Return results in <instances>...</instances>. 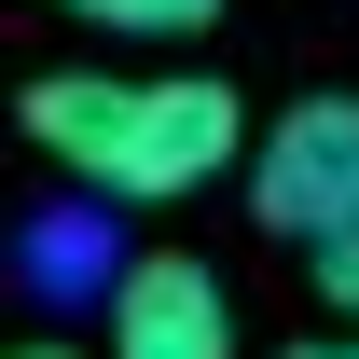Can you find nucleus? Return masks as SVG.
<instances>
[{
	"instance_id": "1",
	"label": "nucleus",
	"mask_w": 359,
	"mask_h": 359,
	"mask_svg": "<svg viewBox=\"0 0 359 359\" xmlns=\"http://www.w3.org/2000/svg\"><path fill=\"white\" fill-rule=\"evenodd\" d=\"M14 125L42 138L83 194H111V208L208 194V180L249 152V111H235V83H208V69H138V83L125 69H42Z\"/></svg>"
},
{
	"instance_id": "2",
	"label": "nucleus",
	"mask_w": 359,
	"mask_h": 359,
	"mask_svg": "<svg viewBox=\"0 0 359 359\" xmlns=\"http://www.w3.org/2000/svg\"><path fill=\"white\" fill-rule=\"evenodd\" d=\"M249 208H263V235H304V249L359 235V97H290L276 111L263 152H249Z\"/></svg>"
},
{
	"instance_id": "3",
	"label": "nucleus",
	"mask_w": 359,
	"mask_h": 359,
	"mask_svg": "<svg viewBox=\"0 0 359 359\" xmlns=\"http://www.w3.org/2000/svg\"><path fill=\"white\" fill-rule=\"evenodd\" d=\"M111 359H235V290L194 249L111 263Z\"/></svg>"
},
{
	"instance_id": "7",
	"label": "nucleus",
	"mask_w": 359,
	"mask_h": 359,
	"mask_svg": "<svg viewBox=\"0 0 359 359\" xmlns=\"http://www.w3.org/2000/svg\"><path fill=\"white\" fill-rule=\"evenodd\" d=\"M14 359H69V346H14Z\"/></svg>"
},
{
	"instance_id": "6",
	"label": "nucleus",
	"mask_w": 359,
	"mask_h": 359,
	"mask_svg": "<svg viewBox=\"0 0 359 359\" xmlns=\"http://www.w3.org/2000/svg\"><path fill=\"white\" fill-rule=\"evenodd\" d=\"M290 359H359V346H290Z\"/></svg>"
},
{
	"instance_id": "4",
	"label": "nucleus",
	"mask_w": 359,
	"mask_h": 359,
	"mask_svg": "<svg viewBox=\"0 0 359 359\" xmlns=\"http://www.w3.org/2000/svg\"><path fill=\"white\" fill-rule=\"evenodd\" d=\"M69 28H111V42H194L222 0H55Z\"/></svg>"
},
{
	"instance_id": "5",
	"label": "nucleus",
	"mask_w": 359,
	"mask_h": 359,
	"mask_svg": "<svg viewBox=\"0 0 359 359\" xmlns=\"http://www.w3.org/2000/svg\"><path fill=\"white\" fill-rule=\"evenodd\" d=\"M318 290H332V304L359 318V235H332V249H318Z\"/></svg>"
}]
</instances>
